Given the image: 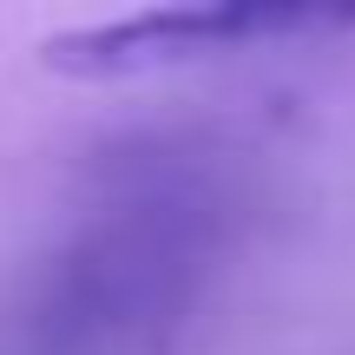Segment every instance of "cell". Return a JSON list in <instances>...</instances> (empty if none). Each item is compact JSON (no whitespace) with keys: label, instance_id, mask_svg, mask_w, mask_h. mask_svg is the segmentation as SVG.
I'll return each instance as SVG.
<instances>
[{"label":"cell","instance_id":"2","mask_svg":"<svg viewBox=\"0 0 355 355\" xmlns=\"http://www.w3.org/2000/svg\"><path fill=\"white\" fill-rule=\"evenodd\" d=\"M355 20L343 7H296V0H211V7H145L119 13V20L66 26V33L40 40V66L60 79H86V86H112V79H152L178 73L198 60H224V53H250L263 40H290L309 26Z\"/></svg>","mask_w":355,"mask_h":355},{"label":"cell","instance_id":"1","mask_svg":"<svg viewBox=\"0 0 355 355\" xmlns=\"http://www.w3.org/2000/svg\"><path fill=\"white\" fill-rule=\"evenodd\" d=\"M204 257H211V204L198 191L125 198L66 250L46 322L66 349H125L152 322H171L184 309Z\"/></svg>","mask_w":355,"mask_h":355}]
</instances>
